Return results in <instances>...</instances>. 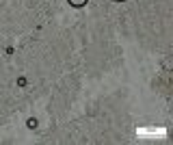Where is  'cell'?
<instances>
[{
  "label": "cell",
  "mask_w": 173,
  "mask_h": 145,
  "mask_svg": "<svg viewBox=\"0 0 173 145\" xmlns=\"http://www.w3.org/2000/svg\"><path fill=\"white\" fill-rule=\"evenodd\" d=\"M28 128H37V119H35V117L28 119Z\"/></svg>",
  "instance_id": "1"
}]
</instances>
